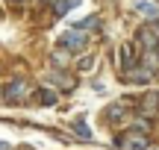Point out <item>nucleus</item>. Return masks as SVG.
<instances>
[{
	"label": "nucleus",
	"instance_id": "6",
	"mask_svg": "<svg viewBox=\"0 0 159 150\" xmlns=\"http://www.w3.org/2000/svg\"><path fill=\"white\" fill-rule=\"evenodd\" d=\"M35 103L39 106H53L56 103V91H53V88H39V91H35Z\"/></svg>",
	"mask_w": 159,
	"mask_h": 150
},
{
	"label": "nucleus",
	"instance_id": "7",
	"mask_svg": "<svg viewBox=\"0 0 159 150\" xmlns=\"http://www.w3.org/2000/svg\"><path fill=\"white\" fill-rule=\"evenodd\" d=\"M150 77H153V74H150L148 68H142V65H139V68H130V71H127V80H130V82H148Z\"/></svg>",
	"mask_w": 159,
	"mask_h": 150
},
{
	"label": "nucleus",
	"instance_id": "1",
	"mask_svg": "<svg viewBox=\"0 0 159 150\" xmlns=\"http://www.w3.org/2000/svg\"><path fill=\"white\" fill-rule=\"evenodd\" d=\"M115 147L118 150H148L150 147V139L148 133H139V130H127L115 139Z\"/></svg>",
	"mask_w": 159,
	"mask_h": 150
},
{
	"label": "nucleus",
	"instance_id": "15",
	"mask_svg": "<svg viewBox=\"0 0 159 150\" xmlns=\"http://www.w3.org/2000/svg\"><path fill=\"white\" fill-rule=\"evenodd\" d=\"M74 133H77V135H83L85 141H91V130L85 127V121H83V118H77V121H74Z\"/></svg>",
	"mask_w": 159,
	"mask_h": 150
},
{
	"label": "nucleus",
	"instance_id": "17",
	"mask_svg": "<svg viewBox=\"0 0 159 150\" xmlns=\"http://www.w3.org/2000/svg\"><path fill=\"white\" fill-rule=\"evenodd\" d=\"M0 150H9V144H6V141H0Z\"/></svg>",
	"mask_w": 159,
	"mask_h": 150
},
{
	"label": "nucleus",
	"instance_id": "4",
	"mask_svg": "<svg viewBox=\"0 0 159 150\" xmlns=\"http://www.w3.org/2000/svg\"><path fill=\"white\" fill-rule=\"evenodd\" d=\"M156 112H159V94H144L139 103V115L148 121V118H156Z\"/></svg>",
	"mask_w": 159,
	"mask_h": 150
},
{
	"label": "nucleus",
	"instance_id": "8",
	"mask_svg": "<svg viewBox=\"0 0 159 150\" xmlns=\"http://www.w3.org/2000/svg\"><path fill=\"white\" fill-rule=\"evenodd\" d=\"M142 68H148L150 74H153V71H159V50H144Z\"/></svg>",
	"mask_w": 159,
	"mask_h": 150
},
{
	"label": "nucleus",
	"instance_id": "5",
	"mask_svg": "<svg viewBox=\"0 0 159 150\" xmlns=\"http://www.w3.org/2000/svg\"><path fill=\"white\" fill-rule=\"evenodd\" d=\"M139 44H142L144 50H159V29L144 27L142 33H139Z\"/></svg>",
	"mask_w": 159,
	"mask_h": 150
},
{
	"label": "nucleus",
	"instance_id": "13",
	"mask_svg": "<svg viewBox=\"0 0 159 150\" xmlns=\"http://www.w3.org/2000/svg\"><path fill=\"white\" fill-rule=\"evenodd\" d=\"M50 59H53V65H62V68H65V65L71 62V53H68V50H62V47H56V50L50 53Z\"/></svg>",
	"mask_w": 159,
	"mask_h": 150
},
{
	"label": "nucleus",
	"instance_id": "18",
	"mask_svg": "<svg viewBox=\"0 0 159 150\" xmlns=\"http://www.w3.org/2000/svg\"><path fill=\"white\" fill-rule=\"evenodd\" d=\"M9 3H24V0H9Z\"/></svg>",
	"mask_w": 159,
	"mask_h": 150
},
{
	"label": "nucleus",
	"instance_id": "3",
	"mask_svg": "<svg viewBox=\"0 0 159 150\" xmlns=\"http://www.w3.org/2000/svg\"><path fill=\"white\" fill-rule=\"evenodd\" d=\"M27 91H30L27 80H24V77H18V80H12L9 86L3 88V100H9V103H15V100H21V97H24Z\"/></svg>",
	"mask_w": 159,
	"mask_h": 150
},
{
	"label": "nucleus",
	"instance_id": "14",
	"mask_svg": "<svg viewBox=\"0 0 159 150\" xmlns=\"http://www.w3.org/2000/svg\"><path fill=\"white\" fill-rule=\"evenodd\" d=\"M77 6V0H56V6H53V12L56 15H68L71 9Z\"/></svg>",
	"mask_w": 159,
	"mask_h": 150
},
{
	"label": "nucleus",
	"instance_id": "11",
	"mask_svg": "<svg viewBox=\"0 0 159 150\" xmlns=\"http://www.w3.org/2000/svg\"><path fill=\"white\" fill-rule=\"evenodd\" d=\"M53 82H59V86H62L65 91H71V88L77 86V80H74L71 74H53Z\"/></svg>",
	"mask_w": 159,
	"mask_h": 150
},
{
	"label": "nucleus",
	"instance_id": "12",
	"mask_svg": "<svg viewBox=\"0 0 159 150\" xmlns=\"http://www.w3.org/2000/svg\"><path fill=\"white\" fill-rule=\"evenodd\" d=\"M124 115H127L124 103H112V106H109V109H106V118H109V121H121V118H124Z\"/></svg>",
	"mask_w": 159,
	"mask_h": 150
},
{
	"label": "nucleus",
	"instance_id": "16",
	"mask_svg": "<svg viewBox=\"0 0 159 150\" xmlns=\"http://www.w3.org/2000/svg\"><path fill=\"white\" fill-rule=\"evenodd\" d=\"M94 27H100V18H97V15H91V18H85V21L77 24V29H83V33H85V29H94Z\"/></svg>",
	"mask_w": 159,
	"mask_h": 150
},
{
	"label": "nucleus",
	"instance_id": "2",
	"mask_svg": "<svg viewBox=\"0 0 159 150\" xmlns=\"http://www.w3.org/2000/svg\"><path fill=\"white\" fill-rule=\"evenodd\" d=\"M62 50L68 53H77V50H85V33L83 29H68V33L62 35Z\"/></svg>",
	"mask_w": 159,
	"mask_h": 150
},
{
	"label": "nucleus",
	"instance_id": "9",
	"mask_svg": "<svg viewBox=\"0 0 159 150\" xmlns=\"http://www.w3.org/2000/svg\"><path fill=\"white\" fill-rule=\"evenodd\" d=\"M136 12H142L148 18H159V6H153L150 0H136Z\"/></svg>",
	"mask_w": 159,
	"mask_h": 150
},
{
	"label": "nucleus",
	"instance_id": "10",
	"mask_svg": "<svg viewBox=\"0 0 159 150\" xmlns=\"http://www.w3.org/2000/svg\"><path fill=\"white\" fill-rule=\"evenodd\" d=\"M121 68H124V71L136 68V56H133V47H130V44L121 47Z\"/></svg>",
	"mask_w": 159,
	"mask_h": 150
}]
</instances>
